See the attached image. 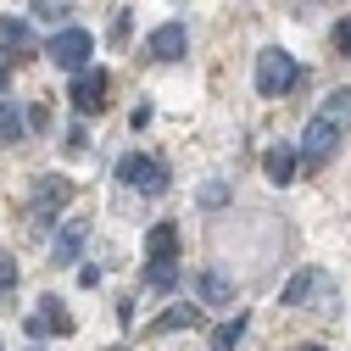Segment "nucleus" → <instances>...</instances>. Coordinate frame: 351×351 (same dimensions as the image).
Returning <instances> with one entry per match:
<instances>
[{
	"mask_svg": "<svg viewBox=\"0 0 351 351\" xmlns=\"http://www.w3.org/2000/svg\"><path fill=\"white\" fill-rule=\"evenodd\" d=\"M262 95H285L290 90V84H295V62L290 56H279V51H268V56H262Z\"/></svg>",
	"mask_w": 351,
	"mask_h": 351,
	"instance_id": "1",
	"label": "nucleus"
},
{
	"mask_svg": "<svg viewBox=\"0 0 351 351\" xmlns=\"http://www.w3.org/2000/svg\"><path fill=\"white\" fill-rule=\"evenodd\" d=\"M123 179L134 184V190H151V195H156V190L167 184V173H162L151 156H123Z\"/></svg>",
	"mask_w": 351,
	"mask_h": 351,
	"instance_id": "2",
	"label": "nucleus"
},
{
	"mask_svg": "<svg viewBox=\"0 0 351 351\" xmlns=\"http://www.w3.org/2000/svg\"><path fill=\"white\" fill-rule=\"evenodd\" d=\"M101 101H106V78H101V73H78V78H73V106H78V112H95Z\"/></svg>",
	"mask_w": 351,
	"mask_h": 351,
	"instance_id": "3",
	"label": "nucleus"
},
{
	"mask_svg": "<svg viewBox=\"0 0 351 351\" xmlns=\"http://www.w3.org/2000/svg\"><path fill=\"white\" fill-rule=\"evenodd\" d=\"M51 56H56L62 67H78L84 56H90V34H78V28H67L62 39H51Z\"/></svg>",
	"mask_w": 351,
	"mask_h": 351,
	"instance_id": "4",
	"label": "nucleus"
},
{
	"mask_svg": "<svg viewBox=\"0 0 351 351\" xmlns=\"http://www.w3.org/2000/svg\"><path fill=\"white\" fill-rule=\"evenodd\" d=\"M145 245H151V262H173V245H179V229H173V223H156Z\"/></svg>",
	"mask_w": 351,
	"mask_h": 351,
	"instance_id": "5",
	"label": "nucleus"
},
{
	"mask_svg": "<svg viewBox=\"0 0 351 351\" xmlns=\"http://www.w3.org/2000/svg\"><path fill=\"white\" fill-rule=\"evenodd\" d=\"M184 51V34H179V23H167L156 39H151V56H162V62H173V56H179Z\"/></svg>",
	"mask_w": 351,
	"mask_h": 351,
	"instance_id": "6",
	"label": "nucleus"
},
{
	"mask_svg": "<svg viewBox=\"0 0 351 351\" xmlns=\"http://www.w3.org/2000/svg\"><path fill=\"white\" fill-rule=\"evenodd\" d=\"M195 324V306H167V313L151 324V335H173V329H190Z\"/></svg>",
	"mask_w": 351,
	"mask_h": 351,
	"instance_id": "7",
	"label": "nucleus"
},
{
	"mask_svg": "<svg viewBox=\"0 0 351 351\" xmlns=\"http://www.w3.org/2000/svg\"><path fill=\"white\" fill-rule=\"evenodd\" d=\"M290 173H295V151H285V145H274V151H268V179H279V184H285Z\"/></svg>",
	"mask_w": 351,
	"mask_h": 351,
	"instance_id": "8",
	"label": "nucleus"
},
{
	"mask_svg": "<svg viewBox=\"0 0 351 351\" xmlns=\"http://www.w3.org/2000/svg\"><path fill=\"white\" fill-rule=\"evenodd\" d=\"M173 285H179L173 262H151V268H145V290H173Z\"/></svg>",
	"mask_w": 351,
	"mask_h": 351,
	"instance_id": "9",
	"label": "nucleus"
},
{
	"mask_svg": "<svg viewBox=\"0 0 351 351\" xmlns=\"http://www.w3.org/2000/svg\"><path fill=\"white\" fill-rule=\"evenodd\" d=\"M78 245H84V229L73 223V229H62V240H56V262H73L78 256Z\"/></svg>",
	"mask_w": 351,
	"mask_h": 351,
	"instance_id": "10",
	"label": "nucleus"
},
{
	"mask_svg": "<svg viewBox=\"0 0 351 351\" xmlns=\"http://www.w3.org/2000/svg\"><path fill=\"white\" fill-rule=\"evenodd\" d=\"M201 295H206L212 306H223V301H229V285L217 279V274H201Z\"/></svg>",
	"mask_w": 351,
	"mask_h": 351,
	"instance_id": "11",
	"label": "nucleus"
},
{
	"mask_svg": "<svg viewBox=\"0 0 351 351\" xmlns=\"http://www.w3.org/2000/svg\"><path fill=\"white\" fill-rule=\"evenodd\" d=\"M23 123H17V106H0V140H17Z\"/></svg>",
	"mask_w": 351,
	"mask_h": 351,
	"instance_id": "12",
	"label": "nucleus"
},
{
	"mask_svg": "<svg viewBox=\"0 0 351 351\" xmlns=\"http://www.w3.org/2000/svg\"><path fill=\"white\" fill-rule=\"evenodd\" d=\"M240 335H245V318H234L223 335H217V351H234V346H240Z\"/></svg>",
	"mask_w": 351,
	"mask_h": 351,
	"instance_id": "13",
	"label": "nucleus"
},
{
	"mask_svg": "<svg viewBox=\"0 0 351 351\" xmlns=\"http://www.w3.org/2000/svg\"><path fill=\"white\" fill-rule=\"evenodd\" d=\"M306 285H313V274H295L290 290H285V301H306Z\"/></svg>",
	"mask_w": 351,
	"mask_h": 351,
	"instance_id": "14",
	"label": "nucleus"
},
{
	"mask_svg": "<svg viewBox=\"0 0 351 351\" xmlns=\"http://www.w3.org/2000/svg\"><path fill=\"white\" fill-rule=\"evenodd\" d=\"M201 201H206V206L217 212V206H223V184H206V190H201Z\"/></svg>",
	"mask_w": 351,
	"mask_h": 351,
	"instance_id": "15",
	"label": "nucleus"
},
{
	"mask_svg": "<svg viewBox=\"0 0 351 351\" xmlns=\"http://www.w3.org/2000/svg\"><path fill=\"white\" fill-rule=\"evenodd\" d=\"M12 279H17V262H12V256H0V290H6Z\"/></svg>",
	"mask_w": 351,
	"mask_h": 351,
	"instance_id": "16",
	"label": "nucleus"
},
{
	"mask_svg": "<svg viewBox=\"0 0 351 351\" xmlns=\"http://www.w3.org/2000/svg\"><path fill=\"white\" fill-rule=\"evenodd\" d=\"M0 90H6V73H0Z\"/></svg>",
	"mask_w": 351,
	"mask_h": 351,
	"instance_id": "17",
	"label": "nucleus"
}]
</instances>
